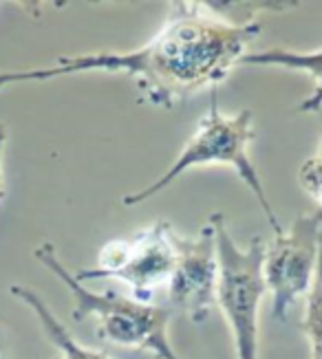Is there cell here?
<instances>
[{"instance_id": "cell-6", "label": "cell", "mask_w": 322, "mask_h": 359, "mask_svg": "<svg viewBox=\"0 0 322 359\" xmlns=\"http://www.w3.org/2000/svg\"><path fill=\"white\" fill-rule=\"evenodd\" d=\"M322 245V210L300 214L289 231L274 236L265 247L263 278L271 293V313L285 320L300 295L311 289Z\"/></svg>"}, {"instance_id": "cell-5", "label": "cell", "mask_w": 322, "mask_h": 359, "mask_svg": "<svg viewBox=\"0 0 322 359\" xmlns=\"http://www.w3.org/2000/svg\"><path fill=\"white\" fill-rule=\"evenodd\" d=\"M173 236V225L157 221L128 241H111L100 249L98 267L82 269L75 278L80 283L98 278L121 280L133 289L135 300L148 302L173 276L177 260Z\"/></svg>"}, {"instance_id": "cell-3", "label": "cell", "mask_w": 322, "mask_h": 359, "mask_svg": "<svg viewBox=\"0 0 322 359\" xmlns=\"http://www.w3.org/2000/svg\"><path fill=\"white\" fill-rule=\"evenodd\" d=\"M252 123H254V115H252V111H248V108L232 117L223 115L219 111L217 88H210V111L201 119V123H199V128L190 137V142L181 148L175 163L168 168L155 183H150L148 187H144V190L126 194L124 205L135 208V205H140V203L157 196L159 192L166 190V187H170L181 175H186L190 168L223 163V165L234 168V172L241 177V181L245 185L250 187V192L258 201V205L263 210L274 233H281L283 225L267 198V192L263 187V181H260L256 163L250 157V144L256 137Z\"/></svg>"}, {"instance_id": "cell-11", "label": "cell", "mask_w": 322, "mask_h": 359, "mask_svg": "<svg viewBox=\"0 0 322 359\" xmlns=\"http://www.w3.org/2000/svg\"><path fill=\"white\" fill-rule=\"evenodd\" d=\"M298 183L322 210V161L318 157L307 159L298 170Z\"/></svg>"}, {"instance_id": "cell-8", "label": "cell", "mask_w": 322, "mask_h": 359, "mask_svg": "<svg viewBox=\"0 0 322 359\" xmlns=\"http://www.w3.org/2000/svg\"><path fill=\"white\" fill-rule=\"evenodd\" d=\"M9 291H11L13 298L32 309V313L38 318L44 335H47V339L58 348V355L53 359H111L106 353L90 351V348H84L82 344H78V341L73 339V335L69 333L67 326L55 318V313L49 309V304L44 302L34 289L13 285Z\"/></svg>"}, {"instance_id": "cell-4", "label": "cell", "mask_w": 322, "mask_h": 359, "mask_svg": "<svg viewBox=\"0 0 322 359\" xmlns=\"http://www.w3.org/2000/svg\"><path fill=\"white\" fill-rule=\"evenodd\" d=\"M217 233V304L232 329L239 359H258V309L267 293L263 278L265 243L254 236L248 249H239L225 227L223 214H212Z\"/></svg>"}, {"instance_id": "cell-15", "label": "cell", "mask_w": 322, "mask_h": 359, "mask_svg": "<svg viewBox=\"0 0 322 359\" xmlns=\"http://www.w3.org/2000/svg\"><path fill=\"white\" fill-rule=\"evenodd\" d=\"M0 359H3V355H0Z\"/></svg>"}, {"instance_id": "cell-12", "label": "cell", "mask_w": 322, "mask_h": 359, "mask_svg": "<svg viewBox=\"0 0 322 359\" xmlns=\"http://www.w3.org/2000/svg\"><path fill=\"white\" fill-rule=\"evenodd\" d=\"M55 73L53 67H36V69H22V71H3L0 73V88L9 84H25V82H47L53 80Z\"/></svg>"}, {"instance_id": "cell-10", "label": "cell", "mask_w": 322, "mask_h": 359, "mask_svg": "<svg viewBox=\"0 0 322 359\" xmlns=\"http://www.w3.org/2000/svg\"><path fill=\"white\" fill-rule=\"evenodd\" d=\"M302 329H304L307 337H309L311 359H322V245H320V254H318L314 283H311V289L307 291Z\"/></svg>"}, {"instance_id": "cell-1", "label": "cell", "mask_w": 322, "mask_h": 359, "mask_svg": "<svg viewBox=\"0 0 322 359\" xmlns=\"http://www.w3.org/2000/svg\"><path fill=\"white\" fill-rule=\"evenodd\" d=\"M163 29L130 53H88L60 57L55 75L124 73L137 80L150 104L173 108L206 86L217 88L248 46L260 36V22H223L201 13L199 3H170Z\"/></svg>"}, {"instance_id": "cell-13", "label": "cell", "mask_w": 322, "mask_h": 359, "mask_svg": "<svg viewBox=\"0 0 322 359\" xmlns=\"http://www.w3.org/2000/svg\"><path fill=\"white\" fill-rule=\"evenodd\" d=\"M7 144V126L0 123V163H3V150ZM0 198H3V172H0Z\"/></svg>"}, {"instance_id": "cell-9", "label": "cell", "mask_w": 322, "mask_h": 359, "mask_svg": "<svg viewBox=\"0 0 322 359\" xmlns=\"http://www.w3.org/2000/svg\"><path fill=\"white\" fill-rule=\"evenodd\" d=\"M239 65L256 67H281L289 71H302L314 77V90L300 102L302 113H318L322 108V51L298 53L289 49H267L258 53L243 55Z\"/></svg>"}, {"instance_id": "cell-14", "label": "cell", "mask_w": 322, "mask_h": 359, "mask_svg": "<svg viewBox=\"0 0 322 359\" xmlns=\"http://www.w3.org/2000/svg\"><path fill=\"white\" fill-rule=\"evenodd\" d=\"M316 157L322 161V133H320V150H318V154H316Z\"/></svg>"}, {"instance_id": "cell-2", "label": "cell", "mask_w": 322, "mask_h": 359, "mask_svg": "<svg viewBox=\"0 0 322 359\" xmlns=\"http://www.w3.org/2000/svg\"><path fill=\"white\" fill-rule=\"evenodd\" d=\"M36 260L62 283L73 298V320L84 322L93 318L98 337L106 344L144 351L157 359H179L168 341V324L175 311L168 304H148L135 298H124L115 291L93 293L71 273L51 243L36 249Z\"/></svg>"}, {"instance_id": "cell-7", "label": "cell", "mask_w": 322, "mask_h": 359, "mask_svg": "<svg viewBox=\"0 0 322 359\" xmlns=\"http://www.w3.org/2000/svg\"><path fill=\"white\" fill-rule=\"evenodd\" d=\"M175 269L166 285L168 306L186 313L192 322H203L217 304V233L212 221L196 238H183L175 231Z\"/></svg>"}]
</instances>
